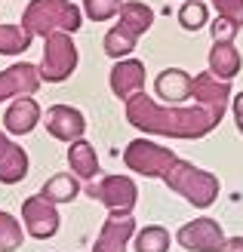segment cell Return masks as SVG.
<instances>
[{"instance_id":"1","label":"cell","mask_w":243,"mask_h":252,"mask_svg":"<svg viewBox=\"0 0 243 252\" xmlns=\"http://www.w3.org/2000/svg\"><path fill=\"white\" fill-rule=\"evenodd\" d=\"M225 111L197 102L188 111H170L160 108L157 102H151L145 93H136L133 98H126V120L136 129L154 132V135H173V138H200L209 129H215Z\"/></svg>"},{"instance_id":"2","label":"cell","mask_w":243,"mask_h":252,"mask_svg":"<svg viewBox=\"0 0 243 252\" xmlns=\"http://www.w3.org/2000/svg\"><path fill=\"white\" fill-rule=\"evenodd\" d=\"M22 25L31 37H49L56 31L74 34L80 28V9L68 0H31L22 16Z\"/></svg>"},{"instance_id":"3","label":"cell","mask_w":243,"mask_h":252,"mask_svg":"<svg viewBox=\"0 0 243 252\" xmlns=\"http://www.w3.org/2000/svg\"><path fill=\"white\" fill-rule=\"evenodd\" d=\"M151 22H154V12L151 6L139 3V0H130V3L120 6V25H114V28L105 34V53L111 59H123L130 56L136 49V40L142 37Z\"/></svg>"},{"instance_id":"4","label":"cell","mask_w":243,"mask_h":252,"mask_svg":"<svg viewBox=\"0 0 243 252\" xmlns=\"http://www.w3.org/2000/svg\"><path fill=\"white\" fill-rule=\"evenodd\" d=\"M166 185L173 188L175 194H182L188 203L194 206H209L215 197H219V179H215L212 172H203L197 166H191V163L178 160L175 166L166 172Z\"/></svg>"},{"instance_id":"5","label":"cell","mask_w":243,"mask_h":252,"mask_svg":"<svg viewBox=\"0 0 243 252\" xmlns=\"http://www.w3.org/2000/svg\"><path fill=\"white\" fill-rule=\"evenodd\" d=\"M43 62H40V77L43 83H62L68 80L77 68V46H74L68 31H56L43 37Z\"/></svg>"},{"instance_id":"6","label":"cell","mask_w":243,"mask_h":252,"mask_svg":"<svg viewBox=\"0 0 243 252\" xmlns=\"http://www.w3.org/2000/svg\"><path fill=\"white\" fill-rule=\"evenodd\" d=\"M123 163H126L133 172L148 175V179H166V172H170L175 163H178V157L173 154L170 148H160V145H154V142L136 138V142L126 145Z\"/></svg>"},{"instance_id":"7","label":"cell","mask_w":243,"mask_h":252,"mask_svg":"<svg viewBox=\"0 0 243 252\" xmlns=\"http://www.w3.org/2000/svg\"><path fill=\"white\" fill-rule=\"evenodd\" d=\"M86 194L102 200L111 216H130L136 206V185L130 175H105L99 182H86Z\"/></svg>"},{"instance_id":"8","label":"cell","mask_w":243,"mask_h":252,"mask_svg":"<svg viewBox=\"0 0 243 252\" xmlns=\"http://www.w3.org/2000/svg\"><path fill=\"white\" fill-rule=\"evenodd\" d=\"M22 219H25V228H28L31 237L37 240H46L59 231V212H56V203H49L46 197H28L22 206Z\"/></svg>"},{"instance_id":"9","label":"cell","mask_w":243,"mask_h":252,"mask_svg":"<svg viewBox=\"0 0 243 252\" xmlns=\"http://www.w3.org/2000/svg\"><path fill=\"white\" fill-rule=\"evenodd\" d=\"M43 126L59 142H80L83 129H86V120H83L80 111L71 108V105H53L43 114Z\"/></svg>"},{"instance_id":"10","label":"cell","mask_w":243,"mask_h":252,"mask_svg":"<svg viewBox=\"0 0 243 252\" xmlns=\"http://www.w3.org/2000/svg\"><path fill=\"white\" fill-rule=\"evenodd\" d=\"M178 243L191 252H219L225 249V234L212 219H197L178 231Z\"/></svg>"},{"instance_id":"11","label":"cell","mask_w":243,"mask_h":252,"mask_svg":"<svg viewBox=\"0 0 243 252\" xmlns=\"http://www.w3.org/2000/svg\"><path fill=\"white\" fill-rule=\"evenodd\" d=\"M40 83H43L40 68L28 65V62H19V65L0 71V102L12 98V95H31V93H37Z\"/></svg>"},{"instance_id":"12","label":"cell","mask_w":243,"mask_h":252,"mask_svg":"<svg viewBox=\"0 0 243 252\" xmlns=\"http://www.w3.org/2000/svg\"><path fill=\"white\" fill-rule=\"evenodd\" d=\"M145 86V65L136 59H123L111 71V90L117 98H133L136 93H142Z\"/></svg>"},{"instance_id":"13","label":"cell","mask_w":243,"mask_h":252,"mask_svg":"<svg viewBox=\"0 0 243 252\" xmlns=\"http://www.w3.org/2000/svg\"><path fill=\"white\" fill-rule=\"evenodd\" d=\"M28 175V154L9 138L0 132V182L3 185H16Z\"/></svg>"},{"instance_id":"14","label":"cell","mask_w":243,"mask_h":252,"mask_svg":"<svg viewBox=\"0 0 243 252\" xmlns=\"http://www.w3.org/2000/svg\"><path fill=\"white\" fill-rule=\"evenodd\" d=\"M37 120H40V105H37L31 95L16 98V102L9 105L6 117H3L6 129H9L12 135H28V132L34 129V126H37Z\"/></svg>"},{"instance_id":"15","label":"cell","mask_w":243,"mask_h":252,"mask_svg":"<svg viewBox=\"0 0 243 252\" xmlns=\"http://www.w3.org/2000/svg\"><path fill=\"white\" fill-rule=\"evenodd\" d=\"M136 234V221L130 216H111L105 221V228L99 234V243H96V252H123L126 240Z\"/></svg>"},{"instance_id":"16","label":"cell","mask_w":243,"mask_h":252,"mask_svg":"<svg viewBox=\"0 0 243 252\" xmlns=\"http://www.w3.org/2000/svg\"><path fill=\"white\" fill-rule=\"evenodd\" d=\"M68 166H71L74 175H80V179H86V182H96L99 172H102L93 145L83 142V138H80V142H71V148H68Z\"/></svg>"},{"instance_id":"17","label":"cell","mask_w":243,"mask_h":252,"mask_svg":"<svg viewBox=\"0 0 243 252\" xmlns=\"http://www.w3.org/2000/svg\"><path fill=\"white\" fill-rule=\"evenodd\" d=\"M209 68H212V74L219 80H231L234 74L240 71V53H237V46L231 40L212 43V49H209Z\"/></svg>"},{"instance_id":"18","label":"cell","mask_w":243,"mask_h":252,"mask_svg":"<svg viewBox=\"0 0 243 252\" xmlns=\"http://www.w3.org/2000/svg\"><path fill=\"white\" fill-rule=\"evenodd\" d=\"M191 83H194V77H188V74L178 71V68L160 71V77H157V95L163 98V102H182V98L191 95Z\"/></svg>"},{"instance_id":"19","label":"cell","mask_w":243,"mask_h":252,"mask_svg":"<svg viewBox=\"0 0 243 252\" xmlns=\"http://www.w3.org/2000/svg\"><path fill=\"white\" fill-rule=\"evenodd\" d=\"M77 191H80L77 179L68 175V172H59V175H53V179L40 188V197H46L49 203H71V200L77 197Z\"/></svg>"},{"instance_id":"20","label":"cell","mask_w":243,"mask_h":252,"mask_svg":"<svg viewBox=\"0 0 243 252\" xmlns=\"http://www.w3.org/2000/svg\"><path fill=\"white\" fill-rule=\"evenodd\" d=\"M34 37L25 31V25H0V53L3 56H19L31 46Z\"/></svg>"},{"instance_id":"21","label":"cell","mask_w":243,"mask_h":252,"mask_svg":"<svg viewBox=\"0 0 243 252\" xmlns=\"http://www.w3.org/2000/svg\"><path fill=\"white\" fill-rule=\"evenodd\" d=\"M170 249V234L166 228H157V224H148L136 234V252H166Z\"/></svg>"},{"instance_id":"22","label":"cell","mask_w":243,"mask_h":252,"mask_svg":"<svg viewBox=\"0 0 243 252\" xmlns=\"http://www.w3.org/2000/svg\"><path fill=\"white\" fill-rule=\"evenodd\" d=\"M209 19V6L200 3V0H188V3H182V9H178V22H182L185 31H197L203 28Z\"/></svg>"},{"instance_id":"23","label":"cell","mask_w":243,"mask_h":252,"mask_svg":"<svg viewBox=\"0 0 243 252\" xmlns=\"http://www.w3.org/2000/svg\"><path fill=\"white\" fill-rule=\"evenodd\" d=\"M22 246V228L19 221L9 216V212H0V249L3 252H12Z\"/></svg>"},{"instance_id":"24","label":"cell","mask_w":243,"mask_h":252,"mask_svg":"<svg viewBox=\"0 0 243 252\" xmlns=\"http://www.w3.org/2000/svg\"><path fill=\"white\" fill-rule=\"evenodd\" d=\"M123 0H83V12L93 22H108L114 12H120Z\"/></svg>"},{"instance_id":"25","label":"cell","mask_w":243,"mask_h":252,"mask_svg":"<svg viewBox=\"0 0 243 252\" xmlns=\"http://www.w3.org/2000/svg\"><path fill=\"white\" fill-rule=\"evenodd\" d=\"M212 6L219 12V19H228L237 28H243V0H212Z\"/></svg>"},{"instance_id":"26","label":"cell","mask_w":243,"mask_h":252,"mask_svg":"<svg viewBox=\"0 0 243 252\" xmlns=\"http://www.w3.org/2000/svg\"><path fill=\"white\" fill-rule=\"evenodd\" d=\"M237 25L228 22V19H215L212 22V43H225V40H234L237 37Z\"/></svg>"},{"instance_id":"27","label":"cell","mask_w":243,"mask_h":252,"mask_svg":"<svg viewBox=\"0 0 243 252\" xmlns=\"http://www.w3.org/2000/svg\"><path fill=\"white\" fill-rule=\"evenodd\" d=\"M234 120H237V129L243 132V93H237L234 98Z\"/></svg>"},{"instance_id":"28","label":"cell","mask_w":243,"mask_h":252,"mask_svg":"<svg viewBox=\"0 0 243 252\" xmlns=\"http://www.w3.org/2000/svg\"><path fill=\"white\" fill-rule=\"evenodd\" d=\"M228 252H243V237H237V240L228 243Z\"/></svg>"},{"instance_id":"29","label":"cell","mask_w":243,"mask_h":252,"mask_svg":"<svg viewBox=\"0 0 243 252\" xmlns=\"http://www.w3.org/2000/svg\"><path fill=\"white\" fill-rule=\"evenodd\" d=\"M185 3H188V0H185Z\"/></svg>"}]
</instances>
